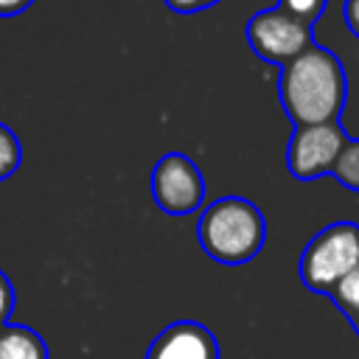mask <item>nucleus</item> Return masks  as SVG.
<instances>
[{
    "label": "nucleus",
    "instance_id": "nucleus-1",
    "mask_svg": "<svg viewBox=\"0 0 359 359\" xmlns=\"http://www.w3.org/2000/svg\"><path fill=\"white\" fill-rule=\"evenodd\" d=\"M278 93L283 112L294 126L339 121L348 98L345 67L323 45H309L300 56L280 67Z\"/></svg>",
    "mask_w": 359,
    "mask_h": 359
},
{
    "label": "nucleus",
    "instance_id": "nucleus-2",
    "mask_svg": "<svg viewBox=\"0 0 359 359\" xmlns=\"http://www.w3.org/2000/svg\"><path fill=\"white\" fill-rule=\"evenodd\" d=\"M196 238L216 264L238 266L261 252L266 222L250 199L222 196L202 210L196 222Z\"/></svg>",
    "mask_w": 359,
    "mask_h": 359
},
{
    "label": "nucleus",
    "instance_id": "nucleus-3",
    "mask_svg": "<svg viewBox=\"0 0 359 359\" xmlns=\"http://www.w3.org/2000/svg\"><path fill=\"white\" fill-rule=\"evenodd\" d=\"M359 266V224L334 222L323 227L300 255V280L306 289L328 294L339 278Z\"/></svg>",
    "mask_w": 359,
    "mask_h": 359
},
{
    "label": "nucleus",
    "instance_id": "nucleus-4",
    "mask_svg": "<svg viewBox=\"0 0 359 359\" xmlns=\"http://www.w3.org/2000/svg\"><path fill=\"white\" fill-rule=\"evenodd\" d=\"M244 34H247V42L255 50V56H261L264 62H272V65H286L294 56H300L309 45H314L311 25L294 20L292 14L280 11L278 6L252 14Z\"/></svg>",
    "mask_w": 359,
    "mask_h": 359
},
{
    "label": "nucleus",
    "instance_id": "nucleus-5",
    "mask_svg": "<svg viewBox=\"0 0 359 359\" xmlns=\"http://www.w3.org/2000/svg\"><path fill=\"white\" fill-rule=\"evenodd\" d=\"M151 196L168 216H188L205 202V180L196 163L182 151H168L151 171Z\"/></svg>",
    "mask_w": 359,
    "mask_h": 359
},
{
    "label": "nucleus",
    "instance_id": "nucleus-6",
    "mask_svg": "<svg viewBox=\"0 0 359 359\" xmlns=\"http://www.w3.org/2000/svg\"><path fill=\"white\" fill-rule=\"evenodd\" d=\"M348 140L339 121L331 123H314V126H294V135L286 149V165L294 180H317L323 174H331L334 160Z\"/></svg>",
    "mask_w": 359,
    "mask_h": 359
},
{
    "label": "nucleus",
    "instance_id": "nucleus-7",
    "mask_svg": "<svg viewBox=\"0 0 359 359\" xmlns=\"http://www.w3.org/2000/svg\"><path fill=\"white\" fill-rule=\"evenodd\" d=\"M146 359H222V351L208 325L196 320H177L151 339Z\"/></svg>",
    "mask_w": 359,
    "mask_h": 359
},
{
    "label": "nucleus",
    "instance_id": "nucleus-8",
    "mask_svg": "<svg viewBox=\"0 0 359 359\" xmlns=\"http://www.w3.org/2000/svg\"><path fill=\"white\" fill-rule=\"evenodd\" d=\"M0 359H48V345L34 328L6 323L0 328Z\"/></svg>",
    "mask_w": 359,
    "mask_h": 359
},
{
    "label": "nucleus",
    "instance_id": "nucleus-9",
    "mask_svg": "<svg viewBox=\"0 0 359 359\" xmlns=\"http://www.w3.org/2000/svg\"><path fill=\"white\" fill-rule=\"evenodd\" d=\"M331 174L348 188V191H359V140L348 137L334 160Z\"/></svg>",
    "mask_w": 359,
    "mask_h": 359
},
{
    "label": "nucleus",
    "instance_id": "nucleus-10",
    "mask_svg": "<svg viewBox=\"0 0 359 359\" xmlns=\"http://www.w3.org/2000/svg\"><path fill=\"white\" fill-rule=\"evenodd\" d=\"M331 303L345 314V317H353L359 311V266L351 269L345 278H339L334 283V289L328 292Z\"/></svg>",
    "mask_w": 359,
    "mask_h": 359
},
{
    "label": "nucleus",
    "instance_id": "nucleus-11",
    "mask_svg": "<svg viewBox=\"0 0 359 359\" xmlns=\"http://www.w3.org/2000/svg\"><path fill=\"white\" fill-rule=\"evenodd\" d=\"M22 163V146L11 126L0 123V182L8 180Z\"/></svg>",
    "mask_w": 359,
    "mask_h": 359
},
{
    "label": "nucleus",
    "instance_id": "nucleus-12",
    "mask_svg": "<svg viewBox=\"0 0 359 359\" xmlns=\"http://www.w3.org/2000/svg\"><path fill=\"white\" fill-rule=\"evenodd\" d=\"M278 8L306 25H314L320 20V14L325 11V0H278Z\"/></svg>",
    "mask_w": 359,
    "mask_h": 359
},
{
    "label": "nucleus",
    "instance_id": "nucleus-13",
    "mask_svg": "<svg viewBox=\"0 0 359 359\" xmlns=\"http://www.w3.org/2000/svg\"><path fill=\"white\" fill-rule=\"evenodd\" d=\"M11 311H14V286L6 278V272L0 269V328L8 323Z\"/></svg>",
    "mask_w": 359,
    "mask_h": 359
},
{
    "label": "nucleus",
    "instance_id": "nucleus-14",
    "mask_svg": "<svg viewBox=\"0 0 359 359\" xmlns=\"http://www.w3.org/2000/svg\"><path fill=\"white\" fill-rule=\"evenodd\" d=\"M219 0H165V6L177 14H194V11H202V8H210L216 6Z\"/></svg>",
    "mask_w": 359,
    "mask_h": 359
},
{
    "label": "nucleus",
    "instance_id": "nucleus-15",
    "mask_svg": "<svg viewBox=\"0 0 359 359\" xmlns=\"http://www.w3.org/2000/svg\"><path fill=\"white\" fill-rule=\"evenodd\" d=\"M34 0H0V17H17L25 8H31Z\"/></svg>",
    "mask_w": 359,
    "mask_h": 359
},
{
    "label": "nucleus",
    "instance_id": "nucleus-16",
    "mask_svg": "<svg viewBox=\"0 0 359 359\" xmlns=\"http://www.w3.org/2000/svg\"><path fill=\"white\" fill-rule=\"evenodd\" d=\"M345 22L359 36V0H345Z\"/></svg>",
    "mask_w": 359,
    "mask_h": 359
},
{
    "label": "nucleus",
    "instance_id": "nucleus-17",
    "mask_svg": "<svg viewBox=\"0 0 359 359\" xmlns=\"http://www.w3.org/2000/svg\"><path fill=\"white\" fill-rule=\"evenodd\" d=\"M348 323H351V328H353V334L359 337V311H356L353 317H348Z\"/></svg>",
    "mask_w": 359,
    "mask_h": 359
}]
</instances>
